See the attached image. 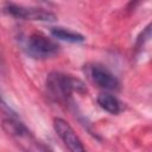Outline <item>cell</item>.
Wrapping results in <instances>:
<instances>
[{
	"label": "cell",
	"instance_id": "6da1fadb",
	"mask_svg": "<svg viewBox=\"0 0 152 152\" xmlns=\"http://www.w3.org/2000/svg\"><path fill=\"white\" fill-rule=\"evenodd\" d=\"M46 89L56 101L66 102L74 93L86 94V84L77 77L58 71L50 72L46 77Z\"/></svg>",
	"mask_w": 152,
	"mask_h": 152
},
{
	"label": "cell",
	"instance_id": "7a4b0ae2",
	"mask_svg": "<svg viewBox=\"0 0 152 152\" xmlns=\"http://www.w3.org/2000/svg\"><path fill=\"white\" fill-rule=\"evenodd\" d=\"M24 49L26 53L34 59H46L58 53L59 45L44 33L33 32L25 40Z\"/></svg>",
	"mask_w": 152,
	"mask_h": 152
},
{
	"label": "cell",
	"instance_id": "3957f363",
	"mask_svg": "<svg viewBox=\"0 0 152 152\" xmlns=\"http://www.w3.org/2000/svg\"><path fill=\"white\" fill-rule=\"evenodd\" d=\"M1 12L12 18L30 21H55L57 19L56 15L48 10L38 7H27L10 1H6L1 6Z\"/></svg>",
	"mask_w": 152,
	"mask_h": 152
},
{
	"label": "cell",
	"instance_id": "277c9868",
	"mask_svg": "<svg viewBox=\"0 0 152 152\" xmlns=\"http://www.w3.org/2000/svg\"><path fill=\"white\" fill-rule=\"evenodd\" d=\"M84 74L89 81L99 88L104 90H118L120 88V81L118 77L106 66L97 63H89L84 65Z\"/></svg>",
	"mask_w": 152,
	"mask_h": 152
},
{
	"label": "cell",
	"instance_id": "5b68a950",
	"mask_svg": "<svg viewBox=\"0 0 152 152\" xmlns=\"http://www.w3.org/2000/svg\"><path fill=\"white\" fill-rule=\"evenodd\" d=\"M53 129H55L56 134L59 137V139L63 141V144L66 146L68 150H70L72 152L84 151L86 150V147L83 146L81 139L75 133L74 128L64 119L55 118L53 119Z\"/></svg>",
	"mask_w": 152,
	"mask_h": 152
},
{
	"label": "cell",
	"instance_id": "8992f818",
	"mask_svg": "<svg viewBox=\"0 0 152 152\" xmlns=\"http://www.w3.org/2000/svg\"><path fill=\"white\" fill-rule=\"evenodd\" d=\"M2 127H4L5 132L8 135H11L12 138H14L17 141H20L21 144H26L27 146L32 145L34 147H38L32 133L26 128V126L19 120L18 116H15V118H12V116L4 118ZM28 148H30V146H28Z\"/></svg>",
	"mask_w": 152,
	"mask_h": 152
},
{
	"label": "cell",
	"instance_id": "52a82bcc",
	"mask_svg": "<svg viewBox=\"0 0 152 152\" xmlns=\"http://www.w3.org/2000/svg\"><path fill=\"white\" fill-rule=\"evenodd\" d=\"M96 101H97V104L109 114L115 115L122 110V103L120 102V100L109 93L99 94Z\"/></svg>",
	"mask_w": 152,
	"mask_h": 152
},
{
	"label": "cell",
	"instance_id": "ba28073f",
	"mask_svg": "<svg viewBox=\"0 0 152 152\" xmlns=\"http://www.w3.org/2000/svg\"><path fill=\"white\" fill-rule=\"evenodd\" d=\"M50 33L53 38L59 39V40H64L68 43H83L86 40V37L83 34H81L80 32L72 31L70 28L61 27V26L51 27Z\"/></svg>",
	"mask_w": 152,
	"mask_h": 152
},
{
	"label": "cell",
	"instance_id": "9c48e42d",
	"mask_svg": "<svg viewBox=\"0 0 152 152\" xmlns=\"http://www.w3.org/2000/svg\"><path fill=\"white\" fill-rule=\"evenodd\" d=\"M0 112L5 115V118H8V116L15 118V116H18L17 113L11 108V106L5 101V99L1 95V93H0Z\"/></svg>",
	"mask_w": 152,
	"mask_h": 152
},
{
	"label": "cell",
	"instance_id": "30bf717a",
	"mask_svg": "<svg viewBox=\"0 0 152 152\" xmlns=\"http://www.w3.org/2000/svg\"><path fill=\"white\" fill-rule=\"evenodd\" d=\"M150 37H151V26L147 25V26L145 27V30L141 32V34L138 37V40H137V49L142 48V45L148 40Z\"/></svg>",
	"mask_w": 152,
	"mask_h": 152
},
{
	"label": "cell",
	"instance_id": "8fae6325",
	"mask_svg": "<svg viewBox=\"0 0 152 152\" xmlns=\"http://www.w3.org/2000/svg\"><path fill=\"white\" fill-rule=\"evenodd\" d=\"M141 2V0H132V1H129V4H128V6H127V8L128 10H134L135 7H137V5L138 4H140Z\"/></svg>",
	"mask_w": 152,
	"mask_h": 152
},
{
	"label": "cell",
	"instance_id": "7c38bea8",
	"mask_svg": "<svg viewBox=\"0 0 152 152\" xmlns=\"http://www.w3.org/2000/svg\"><path fill=\"white\" fill-rule=\"evenodd\" d=\"M0 66H1V61H0Z\"/></svg>",
	"mask_w": 152,
	"mask_h": 152
}]
</instances>
